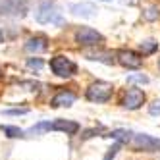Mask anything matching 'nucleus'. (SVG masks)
<instances>
[{"label":"nucleus","instance_id":"7ed1b4c3","mask_svg":"<svg viewBox=\"0 0 160 160\" xmlns=\"http://www.w3.org/2000/svg\"><path fill=\"white\" fill-rule=\"evenodd\" d=\"M112 93H114V87L106 81H95L91 83L85 91V97L87 100L91 102H108L112 98Z\"/></svg>","mask_w":160,"mask_h":160},{"label":"nucleus","instance_id":"9d476101","mask_svg":"<svg viewBox=\"0 0 160 160\" xmlns=\"http://www.w3.org/2000/svg\"><path fill=\"white\" fill-rule=\"evenodd\" d=\"M68 10L77 16V18H83V19H89V18H95L98 8L93 4V2H72L70 6H68Z\"/></svg>","mask_w":160,"mask_h":160},{"label":"nucleus","instance_id":"6e6552de","mask_svg":"<svg viewBox=\"0 0 160 160\" xmlns=\"http://www.w3.org/2000/svg\"><path fill=\"white\" fill-rule=\"evenodd\" d=\"M143 102H145V93L141 89H128L123 93V98H122V106L123 108H128V110H137V108H141L143 106Z\"/></svg>","mask_w":160,"mask_h":160},{"label":"nucleus","instance_id":"423d86ee","mask_svg":"<svg viewBox=\"0 0 160 160\" xmlns=\"http://www.w3.org/2000/svg\"><path fill=\"white\" fill-rule=\"evenodd\" d=\"M75 42L79 47H97V44L104 42V37L100 35L97 29L91 27H79L75 31Z\"/></svg>","mask_w":160,"mask_h":160},{"label":"nucleus","instance_id":"f03ea898","mask_svg":"<svg viewBox=\"0 0 160 160\" xmlns=\"http://www.w3.org/2000/svg\"><path fill=\"white\" fill-rule=\"evenodd\" d=\"M41 131H64L66 135H73L79 131V123L72 120H54V122H41L29 129V133H41Z\"/></svg>","mask_w":160,"mask_h":160},{"label":"nucleus","instance_id":"ddd939ff","mask_svg":"<svg viewBox=\"0 0 160 160\" xmlns=\"http://www.w3.org/2000/svg\"><path fill=\"white\" fill-rule=\"evenodd\" d=\"M85 58L87 60H93V62H102V64H106V66L114 64V56L110 52H87Z\"/></svg>","mask_w":160,"mask_h":160},{"label":"nucleus","instance_id":"5701e85b","mask_svg":"<svg viewBox=\"0 0 160 160\" xmlns=\"http://www.w3.org/2000/svg\"><path fill=\"white\" fill-rule=\"evenodd\" d=\"M6 114H10V116H21V114H27V108H10V110H6Z\"/></svg>","mask_w":160,"mask_h":160},{"label":"nucleus","instance_id":"39448f33","mask_svg":"<svg viewBox=\"0 0 160 160\" xmlns=\"http://www.w3.org/2000/svg\"><path fill=\"white\" fill-rule=\"evenodd\" d=\"M29 12V0H2L0 16L4 18H25Z\"/></svg>","mask_w":160,"mask_h":160},{"label":"nucleus","instance_id":"6ab92c4d","mask_svg":"<svg viewBox=\"0 0 160 160\" xmlns=\"http://www.w3.org/2000/svg\"><path fill=\"white\" fill-rule=\"evenodd\" d=\"M42 66H44L42 58H37V56H35V58H27V68H29V70H35V72H39Z\"/></svg>","mask_w":160,"mask_h":160},{"label":"nucleus","instance_id":"4be33fe9","mask_svg":"<svg viewBox=\"0 0 160 160\" xmlns=\"http://www.w3.org/2000/svg\"><path fill=\"white\" fill-rule=\"evenodd\" d=\"M148 112H151V116H160V100L152 102V104L148 106Z\"/></svg>","mask_w":160,"mask_h":160},{"label":"nucleus","instance_id":"4468645a","mask_svg":"<svg viewBox=\"0 0 160 160\" xmlns=\"http://www.w3.org/2000/svg\"><path fill=\"white\" fill-rule=\"evenodd\" d=\"M139 50H141L143 56L154 54V52L158 50V41H154V39H147V41H143V42L139 44Z\"/></svg>","mask_w":160,"mask_h":160},{"label":"nucleus","instance_id":"b1692460","mask_svg":"<svg viewBox=\"0 0 160 160\" xmlns=\"http://www.w3.org/2000/svg\"><path fill=\"white\" fill-rule=\"evenodd\" d=\"M0 77H2V68H0Z\"/></svg>","mask_w":160,"mask_h":160},{"label":"nucleus","instance_id":"2eb2a0df","mask_svg":"<svg viewBox=\"0 0 160 160\" xmlns=\"http://www.w3.org/2000/svg\"><path fill=\"white\" fill-rule=\"evenodd\" d=\"M0 129H2V133L6 137H10V139H21V137H25V131L16 128V125H2Z\"/></svg>","mask_w":160,"mask_h":160},{"label":"nucleus","instance_id":"1a4fd4ad","mask_svg":"<svg viewBox=\"0 0 160 160\" xmlns=\"http://www.w3.org/2000/svg\"><path fill=\"white\" fill-rule=\"evenodd\" d=\"M116 60L123 66V68H129V70H137V68L143 66V58L137 52L129 50V48H122L116 52Z\"/></svg>","mask_w":160,"mask_h":160},{"label":"nucleus","instance_id":"20e7f679","mask_svg":"<svg viewBox=\"0 0 160 160\" xmlns=\"http://www.w3.org/2000/svg\"><path fill=\"white\" fill-rule=\"evenodd\" d=\"M50 70L58 77H72L77 73V64L72 58H68V56L58 54L54 58H50Z\"/></svg>","mask_w":160,"mask_h":160},{"label":"nucleus","instance_id":"dca6fc26","mask_svg":"<svg viewBox=\"0 0 160 160\" xmlns=\"http://www.w3.org/2000/svg\"><path fill=\"white\" fill-rule=\"evenodd\" d=\"M143 18H145L147 21H156V19L160 18V8H158L156 4L147 6V8L143 10Z\"/></svg>","mask_w":160,"mask_h":160},{"label":"nucleus","instance_id":"a878e982","mask_svg":"<svg viewBox=\"0 0 160 160\" xmlns=\"http://www.w3.org/2000/svg\"><path fill=\"white\" fill-rule=\"evenodd\" d=\"M158 70H160V60H158Z\"/></svg>","mask_w":160,"mask_h":160},{"label":"nucleus","instance_id":"a211bd4d","mask_svg":"<svg viewBox=\"0 0 160 160\" xmlns=\"http://www.w3.org/2000/svg\"><path fill=\"white\" fill-rule=\"evenodd\" d=\"M128 83H139V85H145V83H148V77H147L145 73H133V75L128 77Z\"/></svg>","mask_w":160,"mask_h":160},{"label":"nucleus","instance_id":"9b49d317","mask_svg":"<svg viewBox=\"0 0 160 160\" xmlns=\"http://www.w3.org/2000/svg\"><path fill=\"white\" fill-rule=\"evenodd\" d=\"M47 48H48V37L47 35H35V37L27 39V42H25V50L31 54L44 52Z\"/></svg>","mask_w":160,"mask_h":160},{"label":"nucleus","instance_id":"0eeeda50","mask_svg":"<svg viewBox=\"0 0 160 160\" xmlns=\"http://www.w3.org/2000/svg\"><path fill=\"white\" fill-rule=\"evenodd\" d=\"M129 143L133 145L135 151L152 152V151H158L160 148V139H156V137H152V135H147V133H133Z\"/></svg>","mask_w":160,"mask_h":160},{"label":"nucleus","instance_id":"393cba45","mask_svg":"<svg viewBox=\"0 0 160 160\" xmlns=\"http://www.w3.org/2000/svg\"><path fill=\"white\" fill-rule=\"evenodd\" d=\"M102 2H112V0H102Z\"/></svg>","mask_w":160,"mask_h":160},{"label":"nucleus","instance_id":"f257e3e1","mask_svg":"<svg viewBox=\"0 0 160 160\" xmlns=\"http://www.w3.org/2000/svg\"><path fill=\"white\" fill-rule=\"evenodd\" d=\"M35 19L41 25H56V27L66 25L64 12L56 0H39L35 8Z\"/></svg>","mask_w":160,"mask_h":160},{"label":"nucleus","instance_id":"f3484780","mask_svg":"<svg viewBox=\"0 0 160 160\" xmlns=\"http://www.w3.org/2000/svg\"><path fill=\"white\" fill-rule=\"evenodd\" d=\"M131 131H125V129H114L112 133H110V137L112 139H116V141H120V143H129L131 141Z\"/></svg>","mask_w":160,"mask_h":160},{"label":"nucleus","instance_id":"412c9836","mask_svg":"<svg viewBox=\"0 0 160 160\" xmlns=\"http://www.w3.org/2000/svg\"><path fill=\"white\" fill-rule=\"evenodd\" d=\"M118 151H120V141H118L116 145H114V147H110V148H108V152H106V156H104V160H112L114 156H116V154H118Z\"/></svg>","mask_w":160,"mask_h":160},{"label":"nucleus","instance_id":"f8f14e48","mask_svg":"<svg viewBox=\"0 0 160 160\" xmlns=\"http://www.w3.org/2000/svg\"><path fill=\"white\" fill-rule=\"evenodd\" d=\"M75 102V95L72 91H60V93H56L50 100V106L52 108H60V106H72Z\"/></svg>","mask_w":160,"mask_h":160},{"label":"nucleus","instance_id":"aec40b11","mask_svg":"<svg viewBox=\"0 0 160 160\" xmlns=\"http://www.w3.org/2000/svg\"><path fill=\"white\" fill-rule=\"evenodd\" d=\"M16 37V31H10V27H2L0 25V42L8 41V39H14Z\"/></svg>","mask_w":160,"mask_h":160}]
</instances>
